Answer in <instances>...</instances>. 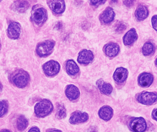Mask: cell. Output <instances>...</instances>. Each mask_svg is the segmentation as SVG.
<instances>
[{
    "label": "cell",
    "mask_w": 157,
    "mask_h": 132,
    "mask_svg": "<svg viewBox=\"0 0 157 132\" xmlns=\"http://www.w3.org/2000/svg\"><path fill=\"white\" fill-rule=\"evenodd\" d=\"M11 80L18 88H24L28 84L30 76L28 72L24 70H18L13 73Z\"/></svg>",
    "instance_id": "6da1fadb"
},
{
    "label": "cell",
    "mask_w": 157,
    "mask_h": 132,
    "mask_svg": "<svg viewBox=\"0 0 157 132\" xmlns=\"http://www.w3.org/2000/svg\"><path fill=\"white\" fill-rule=\"evenodd\" d=\"M53 105L49 100H42L36 105L35 112L38 117H44L48 115L53 110Z\"/></svg>",
    "instance_id": "7a4b0ae2"
},
{
    "label": "cell",
    "mask_w": 157,
    "mask_h": 132,
    "mask_svg": "<svg viewBox=\"0 0 157 132\" xmlns=\"http://www.w3.org/2000/svg\"><path fill=\"white\" fill-rule=\"evenodd\" d=\"M47 17V12L44 8L37 6L34 8L31 18L37 25H42L46 21Z\"/></svg>",
    "instance_id": "3957f363"
},
{
    "label": "cell",
    "mask_w": 157,
    "mask_h": 132,
    "mask_svg": "<svg viewBox=\"0 0 157 132\" xmlns=\"http://www.w3.org/2000/svg\"><path fill=\"white\" fill-rule=\"evenodd\" d=\"M55 41L47 40L39 43L36 47L37 55L41 57H46L51 54L55 46Z\"/></svg>",
    "instance_id": "277c9868"
},
{
    "label": "cell",
    "mask_w": 157,
    "mask_h": 132,
    "mask_svg": "<svg viewBox=\"0 0 157 132\" xmlns=\"http://www.w3.org/2000/svg\"><path fill=\"white\" fill-rule=\"evenodd\" d=\"M137 100L140 103L150 105L157 100V94L155 93L143 91L138 94Z\"/></svg>",
    "instance_id": "5b68a950"
},
{
    "label": "cell",
    "mask_w": 157,
    "mask_h": 132,
    "mask_svg": "<svg viewBox=\"0 0 157 132\" xmlns=\"http://www.w3.org/2000/svg\"><path fill=\"white\" fill-rule=\"evenodd\" d=\"M60 66L59 62L54 60H50L43 65L44 72L48 76H54L60 70Z\"/></svg>",
    "instance_id": "8992f818"
},
{
    "label": "cell",
    "mask_w": 157,
    "mask_h": 132,
    "mask_svg": "<svg viewBox=\"0 0 157 132\" xmlns=\"http://www.w3.org/2000/svg\"><path fill=\"white\" fill-rule=\"evenodd\" d=\"M129 126L134 132H143L147 129V123L142 117L133 118L129 123Z\"/></svg>",
    "instance_id": "52a82bcc"
},
{
    "label": "cell",
    "mask_w": 157,
    "mask_h": 132,
    "mask_svg": "<svg viewBox=\"0 0 157 132\" xmlns=\"http://www.w3.org/2000/svg\"><path fill=\"white\" fill-rule=\"evenodd\" d=\"M21 26L19 23L13 22L9 25L7 29V34L11 39H16L19 38L21 33Z\"/></svg>",
    "instance_id": "ba28073f"
},
{
    "label": "cell",
    "mask_w": 157,
    "mask_h": 132,
    "mask_svg": "<svg viewBox=\"0 0 157 132\" xmlns=\"http://www.w3.org/2000/svg\"><path fill=\"white\" fill-rule=\"evenodd\" d=\"M48 5L52 11L56 14L62 13L65 10V2L62 0L48 1Z\"/></svg>",
    "instance_id": "9c48e42d"
},
{
    "label": "cell",
    "mask_w": 157,
    "mask_h": 132,
    "mask_svg": "<svg viewBox=\"0 0 157 132\" xmlns=\"http://www.w3.org/2000/svg\"><path fill=\"white\" fill-rule=\"evenodd\" d=\"M94 56L91 50L84 49L79 53L78 61L82 64H88L92 62Z\"/></svg>",
    "instance_id": "30bf717a"
},
{
    "label": "cell",
    "mask_w": 157,
    "mask_h": 132,
    "mask_svg": "<svg viewBox=\"0 0 157 132\" xmlns=\"http://www.w3.org/2000/svg\"><path fill=\"white\" fill-rule=\"evenodd\" d=\"M115 15L113 8L108 7L101 14L100 16V20L104 24H109L114 20Z\"/></svg>",
    "instance_id": "8fae6325"
},
{
    "label": "cell",
    "mask_w": 157,
    "mask_h": 132,
    "mask_svg": "<svg viewBox=\"0 0 157 132\" xmlns=\"http://www.w3.org/2000/svg\"><path fill=\"white\" fill-rule=\"evenodd\" d=\"M88 119L89 116L86 113L75 112L71 115L69 121L71 123L75 124L84 123L87 121Z\"/></svg>",
    "instance_id": "7c38bea8"
},
{
    "label": "cell",
    "mask_w": 157,
    "mask_h": 132,
    "mask_svg": "<svg viewBox=\"0 0 157 132\" xmlns=\"http://www.w3.org/2000/svg\"><path fill=\"white\" fill-rule=\"evenodd\" d=\"M153 81V75L147 72L141 73L138 79L139 84L142 87H149L151 85Z\"/></svg>",
    "instance_id": "4fadbf2b"
},
{
    "label": "cell",
    "mask_w": 157,
    "mask_h": 132,
    "mask_svg": "<svg viewBox=\"0 0 157 132\" xmlns=\"http://www.w3.org/2000/svg\"><path fill=\"white\" fill-rule=\"evenodd\" d=\"M128 75V71L124 68L116 69L113 74V78L117 82L122 83L125 81Z\"/></svg>",
    "instance_id": "5bb4252c"
},
{
    "label": "cell",
    "mask_w": 157,
    "mask_h": 132,
    "mask_svg": "<svg viewBox=\"0 0 157 132\" xmlns=\"http://www.w3.org/2000/svg\"><path fill=\"white\" fill-rule=\"evenodd\" d=\"M120 47L118 44L115 43H110L105 45V52L108 57H114L119 53Z\"/></svg>",
    "instance_id": "9a60e30c"
},
{
    "label": "cell",
    "mask_w": 157,
    "mask_h": 132,
    "mask_svg": "<svg viewBox=\"0 0 157 132\" xmlns=\"http://www.w3.org/2000/svg\"><path fill=\"white\" fill-rule=\"evenodd\" d=\"M138 35L135 28H131L124 36L123 38L124 43L126 46H129L136 40Z\"/></svg>",
    "instance_id": "2e32d148"
},
{
    "label": "cell",
    "mask_w": 157,
    "mask_h": 132,
    "mask_svg": "<svg viewBox=\"0 0 157 132\" xmlns=\"http://www.w3.org/2000/svg\"><path fill=\"white\" fill-rule=\"evenodd\" d=\"M66 94L70 100L73 101L78 99L79 96V90L75 85L70 84L68 85L66 89Z\"/></svg>",
    "instance_id": "e0dca14e"
},
{
    "label": "cell",
    "mask_w": 157,
    "mask_h": 132,
    "mask_svg": "<svg viewBox=\"0 0 157 132\" xmlns=\"http://www.w3.org/2000/svg\"><path fill=\"white\" fill-rule=\"evenodd\" d=\"M30 5L27 1H15L12 5V8L15 12L23 13L26 12L29 8Z\"/></svg>",
    "instance_id": "ac0fdd59"
},
{
    "label": "cell",
    "mask_w": 157,
    "mask_h": 132,
    "mask_svg": "<svg viewBox=\"0 0 157 132\" xmlns=\"http://www.w3.org/2000/svg\"><path fill=\"white\" fill-rule=\"evenodd\" d=\"M97 85L100 91L106 95H109L113 91V87L110 83L105 82L102 79H99L97 82Z\"/></svg>",
    "instance_id": "d6986e66"
},
{
    "label": "cell",
    "mask_w": 157,
    "mask_h": 132,
    "mask_svg": "<svg viewBox=\"0 0 157 132\" xmlns=\"http://www.w3.org/2000/svg\"><path fill=\"white\" fill-rule=\"evenodd\" d=\"M99 114L100 117L103 120L108 121L110 120L113 116V109L110 106H103L100 109Z\"/></svg>",
    "instance_id": "ffe728a7"
},
{
    "label": "cell",
    "mask_w": 157,
    "mask_h": 132,
    "mask_svg": "<svg viewBox=\"0 0 157 132\" xmlns=\"http://www.w3.org/2000/svg\"><path fill=\"white\" fill-rule=\"evenodd\" d=\"M147 8L144 6H140L137 8L135 13L136 17L139 21H142L146 19L148 16Z\"/></svg>",
    "instance_id": "44dd1931"
},
{
    "label": "cell",
    "mask_w": 157,
    "mask_h": 132,
    "mask_svg": "<svg viewBox=\"0 0 157 132\" xmlns=\"http://www.w3.org/2000/svg\"><path fill=\"white\" fill-rule=\"evenodd\" d=\"M66 69L70 75H74L78 72L79 68L74 61L69 60L66 63Z\"/></svg>",
    "instance_id": "7402d4cb"
},
{
    "label": "cell",
    "mask_w": 157,
    "mask_h": 132,
    "mask_svg": "<svg viewBox=\"0 0 157 132\" xmlns=\"http://www.w3.org/2000/svg\"><path fill=\"white\" fill-rule=\"evenodd\" d=\"M28 120L24 116H21L17 120V128L20 131H23L28 126Z\"/></svg>",
    "instance_id": "603a6c76"
},
{
    "label": "cell",
    "mask_w": 157,
    "mask_h": 132,
    "mask_svg": "<svg viewBox=\"0 0 157 132\" xmlns=\"http://www.w3.org/2000/svg\"><path fill=\"white\" fill-rule=\"evenodd\" d=\"M154 50V48L153 44L150 42H147L145 43L142 47V53L145 56H149L153 53Z\"/></svg>",
    "instance_id": "cb8c5ba5"
},
{
    "label": "cell",
    "mask_w": 157,
    "mask_h": 132,
    "mask_svg": "<svg viewBox=\"0 0 157 132\" xmlns=\"http://www.w3.org/2000/svg\"><path fill=\"white\" fill-rule=\"evenodd\" d=\"M56 116L59 119H62L66 117V111L64 106L60 105L58 106Z\"/></svg>",
    "instance_id": "d4e9b609"
},
{
    "label": "cell",
    "mask_w": 157,
    "mask_h": 132,
    "mask_svg": "<svg viewBox=\"0 0 157 132\" xmlns=\"http://www.w3.org/2000/svg\"><path fill=\"white\" fill-rule=\"evenodd\" d=\"M8 105L5 101H0V117L3 116L8 112Z\"/></svg>",
    "instance_id": "484cf974"
},
{
    "label": "cell",
    "mask_w": 157,
    "mask_h": 132,
    "mask_svg": "<svg viewBox=\"0 0 157 132\" xmlns=\"http://www.w3.org/2000/svg\"><path fill=\"white\" fill-rule=\"evenodd\" d=\"M152 27L156 31H157V15L153 16L151 18Z\"/></svg>",
    "instance_id": "4316f807"
},
{
    "label": "cell",
    "mask_w": 157,
    "mask_h": 132,
    "mask_svg": "<svg viewBox=\"0 0 157 132\" xmlns=\"http://www.w3.org/2000/svg\"><path fill=\"white\" fill-rule=\"evenodd\" d=\"M105 2V1H91L90 2L92 5L94 6H98L101 5L103 4Z\"/></svg>",
    "instance_id": "83f0119b"
},
{
    "label": "cell",
    "mask_w": 157,
    "mask_h": 132,
    "mask_svg": "<svg viewBox=\"0 0 157 132\" xmlns=\"http://www.w3.org/2000/svg\"><path fill=\"white\" fill-rule=\"evenodd\" d=\"M125 28V25H124L122 23H120V24H118L117 25V28L116 30H117V31H120L121 30H124Z\"/></svg>",
    "instance_id": "f1b7e54d"
},
{
    "label": "cell",
    "mask_w": 157,
    "mask_h": 132,
    "mask_svg": "<svg viewBox=\"0 0 157 132\" xmlns=\"http://www.w3.org/2000/svg\"><path fill=\"white\" fill-rule=\"evenodd\" d=\"M152 117L154 120L157 121V108L153 110L152 112Z\"/></svg>",
    "instance_id": "f546056e"
},
{
    "label": "cell",
    "mask_w": 157,
    "mask_h": 132,
    "mask_svg": "<svg viewBox=\"0 0 157 132\" xmlns=\"http://www.w3.org/2000/svg\"><path fill=\"white\" fill-rule=\"evenodd\" d=\"M124 2L126 6H128V7L132 6L134 4V2L133 1H124Z\"/></svg>",
    "instance_id": "4dcf8cb0"
},
{
    "label": "cell",
    "mask_w": 157,
    "mask_h": 132,
    "mask_svg": "<svg viewBox=\"0 0 157 132\" xmlns=\"http://www.w3.org/2000/svg\"><path fill=\"white\" fill-rule=\"evenodd\" d=\"M29 132H40V130L37 127H33L31 128L29 131Z\"/></svg>",
    "instance_id": "1f68e13d"
},
{
    "label": "cell",
    "mask_w": 157,
    "mask_h": 132,
    "mask_svg": "<svg viewBox=\"0 0 157 132\" xmlns=\"http://www.w3.org/2000/svg\"><path fill=\"white\" fill-rule=\"evenodd\" d=\"M0 132H11L10 131H9L8 130H6V129H4V130H2Z\"/></svg>",
    "instance_id": "d6a6232c"
},
{
    "label": "cell",
    "mask_w": 157,
    "mask_h": 132,
    "mask_svg": "<svg viewBox=\"0 0 157 132\" xmlns=\"http://www.w3.org/2000/svg\"><path fill=\"white\" fill-rule=\"evenodd\" d=\"M50 132H61V131H59V130H53V131H50Z\"/></svg>",
    "instance_id": "836d02e7"
},
{
    "label": "cell",
    "mask_w": 157,
    "mask_h": 132,
    "mask_svg": "<svg viewBox=\"0 0 157 132\" xmlns=\"http://www.w3.org/2000/svg\"><path fill=\"white\" fill-rule=\"evenodd\" d=\"M2 84L1 82H0V92H1V91L2 90Z\"/></svg>",
    "instance_id": "e575fe53"
},
{
    "label": "cell",
    "mask_w": 157,
    "mask_h": 132,
    "mask_svg": "<svg viewBox=\"0 0 157 132\" xmlns=\"http://www.w3.org/2000/svg\"><path fill=\"white\" fill-rule=\"evenodd\" d=\"M155 65H156V66L157 67V59H156V61H155Z\"/></svg>",
    "instance_id": "d590c367"
},
{
    "label": "cell",
    "mask_w": 157,
    "mask_h": 132,
    "mask_svg": "<svg viewBox=\"0 0 157 132\" xmlns=\"http://www.w3.org/2000/svg\"><path fill=\"white\" fill-rule=\"evenodd\" d=\"M0 48H1V42H0Z\"/></svg>",
    "instance_id": "8d00e7d4"
}]
</instances>
